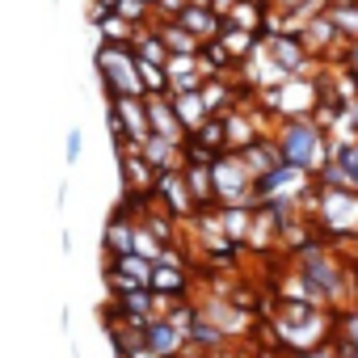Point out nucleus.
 <instances>
[{"label":"nucleus","instance_id":"nucleus-1","mask_svg":"<svg viewBox=\"0 0 358 358\" xmlns=\"http://www.w3.org/2000/svg\"><path fill=\"white\" fill-rule=\"evenodd\" d=\"M278 156L295 169H308L316 177V169L333 156V135L312 118V114H299V118H278L274 131H270Z\"/></svg>","mask_w":358,"mask_h":358},{"label":"nucleus","instance_id":"nucleus-2","mask_svg":"<svg viewBox=\"0 0 358 358\" xmlns=\"http://www.w3.org/2000/svg\"><path fill=\"white\" fill-rule=\"evenodd\" d=\"M93 68H97V80L106 85L110 97H143L139 59H135L131 43H97Z\"/></svg>","mask_w":358,"mask_h":358},{"label":"nucleus","instance_id":"nucleus-3","mask_svg":"<svg viewBox=\"0 0 358 358\" xmlns=\"http://www.w3.org/2000/svg\"><path fill=\"white\" fill-rule=\"evenodd\" d=\"M312 190H316V177L308 169L287 164V160H278L270 173H262L257 186H253L257 207L262 203H303V199H312Z\"/></svg>","mask_w":358,"mask_h":358},{"label":"nucleus","instance_id":"nucleus-4","mask_svg":"<svg viewBox=\"0 0 358 358\" xmlns=\"http://www.w3.org/2000/svg\"><path fill=\"white\" fill-rule=\"evenodd\" d=\"M211 182H215V207H236V203L257 207V194H253L257 182H253V173L241 164L236 152H220L211 160Z\"/></svg>","mask_w":358,"mask_h":358},{"label":"nucleus","instance_id":"nucleus-5","mask_svg":"<svg viewBox=\"0 0 358 358\" xmlns=\"http://www.w3.org/2000/svg\"><path fill=\"white\" fill-rule=\"evenodd\" d=\"M106 122H110L114 143H143V139L152 135L143 97H110V106H106Z\"/></svg>","mask_w":358,"mask_h":358},{"label":"nucleus","instance_id":"nucleus-6","mask_svg":"<svg viewBox=\"0 0 358 358\" xmlns=\"http://www.w3.org/2000/svg\"><path fill=\"white\" fill-rule=\"evenodd\" d=\"M257 47L270 55V64H278L287 76H303V72H312V55H308V47H303V38L299 34H278V30H266L262 38H257Z\"/></svg>","mask_w":358,"mask_h":358},{"label":"nucleus","instance_id":"nucleus-7","mask_svg":"<svg viewBox=\"0 0 358 358\" xmlns=\"http://www.w3.org/2000/svg\"><path fill=\"white\" fill-rule=\"evenodd\" d=\"M152 199H156V203L177 220V224H186V220H194V215H199V203L190 199V186H186L182 169H164V173H156Z\"/></svg>","mask_w":358,"mask_h":358},{"label":"nucleus","instance_id":"nucleus-8","mask_svg":"<svg viewBox=\"0 0 358 358\" xmlns=\"http://www.w3.org/2000/svg\"><path fill=\"white\" fill-rule=\"evenodd\" d=\"M143 345L160 358H177V354H186L190 341H186V329H177L164 312H156L152 320H143Z\"/></svg>","mask_w":358,"mask_h":358},{"label":"nucleus","instance_id":"nucleus-9","mask_svg":"<svg viewBox=\"0 0 358 358\" xmlns=\"http://www.w3.org/2000/svg\"><path fill=\"white\" fill-rule=\"evenodd\" d=\"M118 173H122V194H152L156 169L139 156V143H118Z\"/></svg>","mask_w":358,"mask_h":358},{"label":"nucleus","instance_id":"nucleus-10","mask_svg":"<svg viewBox=\"0 0 358 358\" xmlns=\"http://www.w3.org/2000/svg\"><path fill=\"white\" fill-rule=\"evenodd\" d=\"M190 282H194L190 266H182V262H156L152 278H148V291L160 295V299H190Z\"/></svg>","mask_w":358,"mask_h":358},{"label":"nucleus","instance_id":"nucleus-11","mask_svg":"<svg viewBox=\"0 0 358 358\" xmlns=\"http://www.w3.org/2000/svg\"><path fill=\"white\" fill-rule=\"evenodd\" d=\"M177 26H186L199 43H211V38H220V30H224V17L211 9V0H190V5L173 17Z\"/></svg>","mask_w":358,"mask_h":358},{"label":"nucleus","instance_id":"nucleus-12","mask_svg":"<svg viewBox=\"0 0 358 358\" xmlns=\"http://www.w3.org/2000/svg\"><path fill=\"white\" fill-rule=\"evenodd\" d=\"M143 106H148V127H152V135H164V139H173V143H186V127L177 122L169 93H148Z\"/></svg>","mask_w":358,"mask_h":358},{"label":"nucleus","instance_id":"nucleus-13","mask_svg":"<svg viewBox=\"0 0 358 358\" xmlns=\"http://www.w3.org/2000/svg\"><path fill=\"white\" fill-rule=\"evenodd\" d=\"M164 80H169V93H190V89H203L207 68H203L199 55H169Z\"/></svg>","mask_w":358,"mask_h":358},{"label":"nucleus","instance_id":"nucleus-14","mask_svg":"<svg viewBox=\"0 0 358 358\" xmlns=\"http://www.w3.org/2000/svg\"><path fill=\"white\" fill-rule=\"evenodd\" d=\"M135 232H139V220L127 215V211H114L106 232H101V249L106 257H122V253H135Z\"/></svg>","mask_w":358,"mask_h":358},{"label":"nucleus","instance_id":"nucleus-15","mask_svg":"<svg viewBox=\"0 0 358 358\" xmlns=\"http://www.w3.org/2000/svg\"><path fill=\"white\" fill-rule=\"evenodd\" d=\"M139 156H143L156 173H164V169H182V164H186L182 143H173V139H164V135H148V139L139 143Z\"/></svg>","mask_w":358,"mask_h":358},{"label":"nucleus","instance_id":"nucleus-16","mask_svg":"<svg viewBox=\"0 0 358 358\" xmlns=\"http://www.w3.org/2000/svg\"><path fill=\"white\" fill-rule=\"evenodd\" d=\"M182 177L190 186V199L199 203V211L215 207V182H211V160H186L182 164Z\"/></svg>","mask_w":358,"mask_h":358},{"label":"nucleus","instance_id":"nucleus-17","mask_svg":"<svg viewBox=\"0 0 358 358\" xmlns=\"http://www.w3.org/2000/svg\"><path fill=\"white\" fill-rule=\"evenodd\" d=\"M169 101H173V114H177V122L186 127V135L190 131H199L211 114H207V101H203V93L199 89H190V93H169Z\"/></svg>","mask_w":358,"mask_h":358},{"label":"nucleus","instance_id":"nucleus-18","mask_svg":"<svg viewBox=\"0 0 358 358\" xmlns=\"http://www.w3.org/2000/svg\"><path fill=\"white\" fill-rule=\"evenodd\" d=\"M215 224L220 232L232 241V245H245L249 241V224H253V207L236 203V207H215Z\"/></svg>","mask_w":358,"mask_h":358},{"label":"nucleus","instance_id":"nucleus-19","mask_svg":"<svg viewBox=\"0 0 358 358\" xmlns=\"http://www.w3.org/2000/svg\"><path fill=\"white\" fill-rule=\"evenodd\" d=\"M236 156H241V164H245V169L253 173V182H257V177H262V173H270V169H274V164L282 160L270 135H266V139H257V143H249V148H241Z\"/></svg>","mask_w":358,"mask_h":358},{"label":"nucleus","instance_id":"nucleus-20","mask_svg":"<svg viewBox=\"0 0 358 358\" xmlns=\"http://www.w3.org/2000/svg\"><path fill=\"white\" fill-rule=\"evenodd\" d=\"M224 22L228 26H241V30H249V34L262 38V30H266V5H262V0H236Z\"/></svg>","mask_w":358,"mask_h":358},{"label":"nucleus","instance_id":"nucleus-21","mask_svg":"<svg viewBox=\"0 0 358 358\" xmlns=\"http://www.w3.org/2000/svg\"><path fill=\"white\" fill-rule=\"evenodd\" d=\"M220 43H224V51H228V55L241 64V59H245V55L257 47V34H249V30H241V26H228V22H224V30H220Z\"/></svg>","mask_w":358,"mask_h":358},{"label":"nucleus","instance_id":"nucleus-22","mask_svg":"<svg viewBox=\"0 0 358 358\" xmlns=\"http://www.w3.org/2000/svg\"><path fill=\"white\" fill-rule=\"evenodd\" d=\"M270 5H274L282 17H295L299 26H308L316 13H324V5H329V0H270Z\"/></svg>","mask_w":358,"mask_h":358},{"label":"nucleus","instance_id":"nucleus-23","mask_svg":"<svg viewBox=\"0 0 358 358\" xmlns=\"http://www.w3.org/2000/svg\"><path fill=\"white\" fill-rule=\"evenodd\" d=\"M114 13H118L122 22H131L135 30H139V26H152V17H156V9L148 5V0H114Z\"/></svg>","mask_w":358,"mask_h":358},{"label":"nucleus","instance_id":"nucleus-24","mask_svg":"<svg viewBox=\"0 0 358 358\" xmlns=\"http://www.w3.org/2000/svg\"><path fill=\"white\" fill-rule=\"evenodd\" d=\"M139 80H143V97L148 93H169L164 68H156V64H139Z\"/></svg>","mask_w":358,"mask_h":358},{"label":"nucleus","instance_id":"nucleus-25","mask_svg":"<svg viewBox=\"0 0 358 358\" xmlns=\"http://www.w3.org/2000/svg\"><path fill=\"white\" fill-rule=\"evenodd\" d=\"M85 156V131L80 127H68V139H64V160L68 164H76Z\"/></svg>","mask_w":358,"mask_h":358},{"label":"nucleus","instance_id":"nucleus-26","mask_svg":"<svg viewBox=\"0 0 358 358\" xmlns=\"http://www.w3.org/2000/svg\"><path fill=\"white\" fill-rule=\"evenodd\" d=\"M291 358H337V354H333V341H329V345H316V350H299Z\"/></svg>","mask_w":358,"mask_h":358},{"label":"nucleus","instance_id":"nucleus-27","mask_svg":"<svg viewBox=\"0 0 358 358\" xmlns=\"http://www.w3.org/2000/svg\"><path fill=\"white\" fill-rule=\"evenodd\" d=\"M55 207H59V211L68 207V182H59V194H55Z\"/></svg>","mask_w":358,"mask_h":358},{"label":"nucleus","instance_id":"nucleus-28","mask_svg":"<svg viewBox=\"0 0 358 358\" xmlns=\"http://www.w3.org/2000/svg\"><path fill=\"white\" fill-rule=\"evenodd\" d=\"M72 245H76V241H72V232L64 228V232H59V249H64V253H72Z\"/></svg>","mask_w":358,"mask_h":358},{"label":"nucleus","instance_id":"nucleus-29","mask_svg":"<svg viewBox=\"0 0 358 358\" xmlns=\"http://www.w3.org/2000/svg\"><path fill=\"white\" fill-rule=\"evenodd\" d=\"M177 358H194V350H186V354H177Z\"/></svg>","mask_w":358,"mask_h":358},{"label":"nucleus","instance_id":"nucleus-30","mask_svg":"<svg viewBox=\"0 0 358 358\" xmlns=\"http://www.w3.org/2000/svg\"><path fill=\"white\" fill-rule=\"evenodd\" d=\"M148 5H152V9H156V5H160V0H148Z\"/></svg>","mask_w":358,"mask_h":358},{"label":"nucleus","instance_id":"nucleus-31","mask_svg":"<svg viewBox=\"0 0 358 358\" xmlns=\"http://www.w3.org/2000/svg\"><path fill=\"white\" fill-rule=\"evenodd\" d=\"M51 5H59V0H51Z\"/></svg>","mask_w":358,"mask_h":358},{"label":"nucleus","instance_id":"nucleus-32","mask_svg":"<svg viewBox=\"0 0 358 358\" xmlns=\"http://www.w3.org/2000/svg\"><path fill=\"white\" fill-rule=\"evenodd\" d=\"M262 5H270V0H262Z\"/></svg>","mask_w":358,"mask_h":358}]
</instances>
